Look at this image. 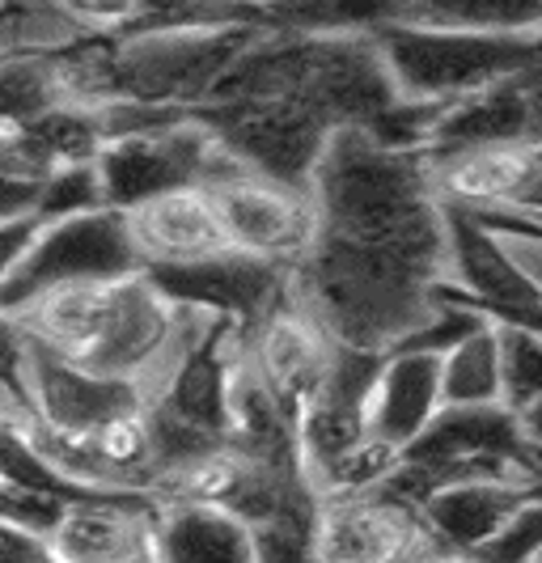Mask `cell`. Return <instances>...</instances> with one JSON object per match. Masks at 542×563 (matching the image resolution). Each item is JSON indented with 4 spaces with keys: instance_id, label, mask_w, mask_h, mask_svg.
<instances>
[{
    "instance_id": "obj_28",
    "label": "cell",
    "mask_w": 542,
    "mask_h": 563,
    "mask_svg": "<svg viewBox=\"0 0 542 563\" xmlns=\"http://www.w3.org/2000/svg\"><path fill=\"white\" fill-rule=\"evenodd\" d=\"M34 233H38V221H34V217L0 225V284L13 276V267H18V263H22V254L30 251Z\"/></svg>"
},
{
    "instance_id": "obj_37",
    "label": "cell",
    "mask_w": 542,
    "mask_h": 563,
    "mask_svg": "<svg viewBox=\"0 0 542 563\" xmlns=\"http://www.w3.org/2000/svg\"><path fill=\"white\" fill-rule=\"evenodd\" d=\"M0 483H4V479H0Z\"/></svg>"
},
{
    "instance_id": "obj_15",
    "label": "cell",
    "mask_w": 542,
    "mask_h": 563,
    "mask_svg": "<svg viewBox=\"0 0 542 563\" xmlns=\"http://www.w3.org/2000/svg\"><path fill=\"white\" fill-rule=\"evenodd\" d=\"M445 407L441 398V356L429 352H386L373 377L365 423L369 437L402 453Z\"/></svg>"
},
{
    "instance_id": "obj_10",
    "label": "cell",
    "mask_w": 542,
    "mask_h": 563,
    "mask_svg": "<svg viewBox=\"0 0 542 563\" xmlns=\"http://www.w3.org/2000/svg\"><path fill=\"white\" fill-rule=\"evenodd\" d=\"M26 398L30 423L43 428V432H59V437H89L102 423L148 407V390L144 386L89 373V368L73 365L64 356L43 352L38 343H30Z\"/></svg>"
},
{
    "instance_id": "obj_34",
    "label": "cell",
    "mask_w": 542,
    "mask_h": 563,
    "mask_svg": "<svg viewBox=\"0 0 542 563\" xmlns=\"http://www.w3.org/2000/svg\"><path fill=\"white\" fill-rule=\"evenodd\" d=\"M484 221H487V217H484ZM526 221H534V225H542V212H539V217H526Z\"/></svg>"
},
{
    "instance_id": "obj_22",
    "label": "cell",
    "mask_w": 542,
    "mask_h": 563,
    "mask_svg": "<svg viewBox=\"0 0 542 563\" xmlns=\"http://www.w3.org/2000/svg\"><path fill=\"white\" fill-rule=\"evenodd\" d=\"M500 382L505 407L526 416L542 402V327L500 322Z\"/></svg>"
},
{
    "instance_id": "obj_4",
    "label": "cell",
    "mask_w": 542,
    "mask_h": 563,
    "mask_svg": "<svg viewBox=\"0 0 542 563\" xmlns=\"http://www.w3.org/2000/svg\"><path fill=\"white\" fill-rule=\"evenodd\" d=\"M141 272L144 267L128 233V217L114 208H98L86 217L38 225L22 263L0 284V310H26L34 297L64 284H107L141 276Z\"/></svg>"
},
{
    "instance_id": "obj_25",
    "label": "cell",
    "mask_w": 542,
    "mask_h": 563,
    "mask_svg": "<svg viewBox=\"0 0 542 563\" xmlns=\"http://www.w3.org/2000/svg\"><path fill=\"white\" fill-rule=\"evenodd\" d=\"M26 361H30V335L22 331V322L13 313L0 310V390L22 402V411L30 416L26 398Z\"/></svg>"
},
{
    "instance_id": "obj_32",
    "label": "cell",
    "mask_w": 542,
    "mask_h": 563,
    "mask_svg": "<svg viewBox=\"0 0 542 563\" xmlns=\"http://www.w3.org/2000/svg\"><path fill=\"white\" fill-rule=\"evenodd\" d=\"M521 423H526V437H530V445L542 453V402L534 407V411H526V416H521Z\"/></svg>"
},
{
    "instance_id": "obj_17",
    "label": "cell",
    "mask_w": 542,
    "mask_h": 563,
    "mask_svg": "<svg viewBox=\"0 0 542 563\" xmlns=\"http://www.w3.org/2000/svg\"><path fill=\"white\" fill-rule=\"evenodd\" d=\"M153 555L157 563H258V534L225 508L157 505Z\"/></svg>"
},
{
    "instance_id": "obj_2",
    "label": "cell",
    "mask_w": 542,
    "mask_h": 563,
    "mask_svg": "<svg viewBox=\"0 0 542 563\" xmlns=\"http://www.w3.org/2000/svg\"><path fill=\"white\" fill-rule=\"evenodd\" d=\"M327 238L445 254V208L432 196L429 157L373 141L365 128L335 132L310 178Z\"/></svg>"
},
{
    "instance_id": "obj_13",
    "label": "cell",
    "mask_w": 542,
    "mask_h": 563,
    "mask_svg": "<svg viewBox=\"0 0 542 563\" xmlns=\"http://www.w3.org/2000/svg\"><path fill=\"white\" fill-rule=\"evenodd\" d=\"M123 217H128V233H132V246L141 254L144 272L196 267L208 258L233 254L217 199L208 187H182L170 196L144 199Z\"/></svg>"
},
{
    "instance_id": "obj_29",
    "label": "cell",
    "mask_w": 542,
    "mask_h": 563,
    "mask_svg": "<svg viewBox=\"0 0 542 563\" xmlns=\"http://www.w3.org/2000/svg\"><path fill=\"white\" fill-rule=\"evenodd\" d=\"M34 203H38V187L34 183H18V178L0 174V225L34 217Z\"/></svg>"
},
{
    "instance_id": "obj_21",
    "label": "cell",
    "mask_w": 542,
    "mask_h": 563,
    "mask_svg": "<svg viewBox=\"0 0 542 563\" xmlns=\"http://www.w3.org/2000/svg\"><path fill=\"white\" fill-rule=\"evenodd\" d=\"M68 102L52 59H0V132L26 128Z\"/></svg>"
},
{
    "instance_id": "obj_19",
    "label": "cell",
    "mask_w": 542,
    "mask_h": 563,
    "mask_svg": "<svg viewBox=\"0 0 542 563\" xmlns=\"http://www.w3.org/2000/svg\"><path fill=\"white\" fill-rule=\"evenodd\" d=\"M81 43H93L73 4L0 0V59H52Z\"/></svg>"
},
{
    "instance_id": "obj_36",
    "label": "cell",
    "mask_w": 542,
    "mask_h": 563,
    "mask_svg": "<svg viewBox=\"0 0 542 563\" xmlns=\"http://www.w3.org/2000/svg\"><path fill=\"white\" fill-rule=\"evenodd\" d=\"M534 563H542V551H539V560H534Z\"/></svg>"
},
{
    "instance_id": "obj_11",
    "label": "cell",
    "mask_w": 542,
    "mask_h": 563,
    "mask_svg": "<svg viewBox=\"0 0 542 563\" xmlns=\"http://www.w3.org/2000/svg\"><path fill=\"white\" fill-rule=\"evenodd\" d=\"M445 284L496 322H534L542 313V297L505 238L466 212H445Z\"/></svg>"
},
{
    "instance_id": "obj_8",
    "label": "cell",
    "mask_w": 542,
    "mask_h": 563,
    "mask_svg": "<svg viewBox=\"0 0 542 563\" xmlns=\"http://www.w3.org/2000/svg\"><path fill=\"white\" fill-rule=\"evenodd\" d=\"M335 352L340 343L331 339V331L292 297V280L285 297L246 331V365L292 416V423L322 390Z\"/></svg>"
},
{
    "instance_id": "obj_30",
    "label": "cell",
    "mask_w": 542,
    "mask_h": 563,
    "mask_svg": "<svg viewBox=\"0 0 542 563\" xmlns=\"http://www.w3.org/2000/svg\"><path fill=\"white\" fill-rule=\"evenodd\" d=\"M411 563H484L475 551H454V547H441V542H429Z\"/></svg>"
},
{
    "instance_id": "obj_3",
    "label": "cell",
    "mask_w": 542,
    "mask_h": 563,
    "mask_svg": "<svg viewBox=\"0 0 542 563\" xmlns=\"http://www.w3.org/2000/svg\"><path fill=\"white\" fill-rule=\"evenodd\" d=\"M369 34L381 52L395 93L411 107H432V111H445L487 85L513 77L542 43V38H513V34L420 26V22L395 18L390 9H381Z\"/></svg>"
},
{
    "instance_id": "obj_16",
    "label": "cell",
    "mask_w": 542,
    "mask_h": 563,
    "mask_svg": "<svg viewBox=\"0 0 542 563\" xmlns=\"http://www.w3.org/2000/svg\"><path fill=\"white\" fill-rule=\"evenodd\" d=\"M526 496L534 492L521 483L496 479V475H466V479L436 483L416 505V512L432 542L454 547V551H479L513 517Z\"/></svg>"
},
{
    "instance_id": "obj_1",
    "label": "cell",
    "mask_w": 542,
    "mask_h": 563,
    "mask_svg": "<svg viewBox=\"0 0 542 563\" xmlns=\"http://www.w3.org/2000/svg\"><path fill=\"white\" fill-rule=\"evenodd\" d=\"M445 254L407 246H365L318 233L310 258L292 272V297L335 343L386 356L429 322Z\"/></svg>"
},
{
    "instance_id": "obj_18",
    "label": "cell",
    "mask_w": 542,
    "mask_h": 563,
    "mask_svg": "<svg viewBox=\"0 0 542 563\" xmlns=\"http://www.w3.org/2000/svg\"><path fill=\"white\" fill-rule=\"evenodd\" d=\"M390 13L420 26L542 38V0H411V4H390Z\"/></svg>"
},
{
    "instance_id": "obj_14",
    "label": "cell",
    "mask_w": 542,
    "mask_h": 563,
    "mask_svg": "<svg viewBox=\"0 0 542 563\" xmlns=\"http://www.w3.org/2000/svg\"><path fill=\"white\" fill-rule=\"evenodd\" d=\"M153 496H89L64 508L52 530L56 563H128L153 551Z\"/></svg>"
},
{
    "instance_id": "obj_35",
    "label": "cell",
    "mask_w": 542,
    "mask_h": 563,
    "mask_svg": "<svg viewBox=\"0 0 542 563\" xmlns=\"http://www.w3.org/2000/svg\"><path fill=\"white\" fill-rule=\"evenodd\" d=\"M526 327H542V313H539V318H534V322H526Z\"/></svg>"
},
{
    "instance_id": "obj_33",
    "label": "cell",
    "mask_w": 542,
    "mask_h": 563,
    "mask_svg": "<svg viewBox=\"0 0 542 563\" xmlns=\"http://www.w3.org/2000/svg\"><path fill=\"white\" fill-rule=\"evenodd\" d=\"M128 563H157V555H153V551H144V555H136V560H128Z\"/></svg>"
},
{
    "instance_id": "obj_20",
    "label": "cell",
    "mask_w": 542,
    "mask_h": 563,
    "mask_svg": "<svg viewBox=\"0 0 542 563\" xmlns=\"http://www.w3.org/2000/svg\"><path fill=\"white\" fill-rule=\"evenodd\" d=\"M441 398L445 407H505L500 322H487L441 356Z\"/></svg>"
},
{
    "instance_id": "obj_6",
    "label": "cell",
    "mask_w": 542,
    "mask_h": 563,
    "mask_svg": "<svg viewBox=\"0 0 542 563\" xmlns=\"http://www.w3.org/2000/svg\"><path fill=\"white\" fill-rule=\"evenodd\" d=\"M208 191L217 199L229 246L237 254L272 263L280 272H297L310 258L318 233H322L310 187H292L280 178L255 174L242 162H229L208 183Z\"/></svg>"
},
{
    "instance_id": "obj_5",
    "label": "cell",
    "mask_w": 542,
    "mask_h": 563,
    "mask_svg": "<svg viewBox=\"0 0 542 563\" xmlns=\"http://www.w3.org/2000/svg\"><path fill=\"white\" fill-rule=\"evenodd\" d=\"M233 157L217 132L203 123L200 114H182L174 123L114 136L98 153V178L102 196L114 212H132L136 203L157 196H170L182 187H208Z\"/></svg>"
},
{
    "instance_id": "obj_23",
    "label": "cell",
    "mask_w": 542,
    "mask_h": 563,
    "mask_svg": "<svg viewBox=\"0 0 542 563\" xmlns=\"http://www.w3.org/2000/svg\"><path fill=\"white\" fill-rule=\"evenodd\" d=\"M98 208H107L98 166H73V169H59V174H52V178L38 187L34 221H38V225H52V221L86 217V212H98Z\"/></svg>"
},
{
    "instance_id": "obj_9",
    "label": "cell",
    "mask_w": 542,
    "mask_h": 563,
    "mask_svg": "<svg viewBox=\"0 0 542 563\" xmlns=\"http://www.w3.org/2000/svg\"><path fill=\"white\" fill-rule=\"evenodd\" d=\"M429 542L420 512L386 487L318 500L310 526L314 563H411Z\"/></svg>"
},
{
    "instance_id": "obj_31",
    "label": "cell",
    "mask_w": 542,
    "mask_h": 563,
    "mask_svg": "<svg viewBox=\"0 0 542 563\" xmlns=\"http://www.w3.org/2000/svg\"><path fill=\"white\" fill-rule=\"evenodd\" d=\"M4 423H30V416L22 411V402L9 395V390H0V428Z\"/></svg>"
},
{
    "instance_id": "obj_26",
    "label": "cell",
    "mask_w": 542,
    "mask_h": 563,
    "mask_svg": "<svg viewBox=\"0 0 542 563\" xmlns=\"http://www.w3.org/2000/svg\"><path fill=\"white\" fill-rule=\"evenodd\" d=\"M487 225L505 238V246L517 258V267L526 272V280L534 284V292L542 297V225L526 221V217H491Z\"/></svg>"
},
{
    "instance_id": "obj_27",
    "label": "cell",
    "mask_w": 542,
    "mask_h": 563,
    "mask_svg": "<svg viewBox=\"0 0 542 563\" xmlns=\"http://www.w3.org/2000/svg\"><path fill=\"white\" fill-rule=\"evenodd\" d=\"M0 563H56V555L43 534L0 517Z\"/></svg>"
},
{
    "instance_id": "obj_7",
    "label": "cell",
    "mask_w": 542,
    "mask_h": 563,
    "mask_svg": "<svg viewBox=\"0 0 542 563\" xmlns=\"http://www.w3.org/2000/svg\"><path fill=\"white\" fill-rule=\"evenodd\" d=\"M432 196L445 212L466 217H539L542 148L530 144H475L429 153Z\"/></svg>"
},
{
    "instance_id": "obj_24",
    "label": "cell",
    "mask_w": 542,
    "mask_h": 563,
    "mask_svg": "<svg viewBox=\"0 0 542 563\" xmlns=\"http://www.w3.org/2000/svg\"><path fill=\"white\" fill-rule=\"evenodd\" d=\"M542 551V492L526 496L517 512L496 530V538L475 555L484 563H534Z\"/></svg>"
},
{
    "instance_id": "obj_12",
    "label": "cell",
    "mask_w": 542,
    "mask_h": 563,
    "mask_svg": "<svg viewBox=\"0 0 542 563\" xmlns=\"http://www.w3.org/2000/svg\"><path fill=\"white\" fill-rule=\"evenodd\" d=\"M174 306L196 310L203 318H221L242 331H251L263 313L272 310L288 292L292 272H280L272 263H258L246 254H221L196 267H166V272H144Z\"/></svg>"
}]
</instances>
